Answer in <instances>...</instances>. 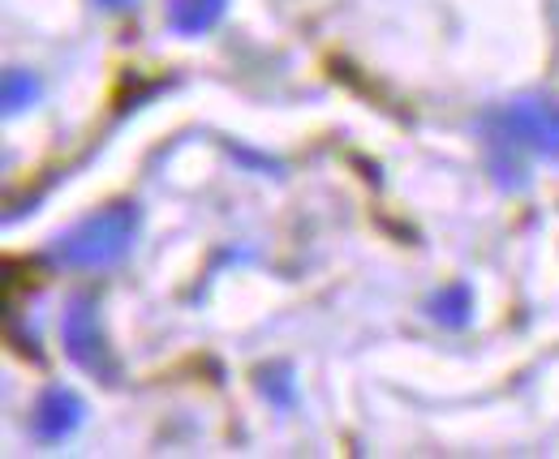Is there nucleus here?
Returning a JSON list of instances; mask_svg holds the SVG:
<instances>
[{"label":"nucleus","mask_w":559,"mask_h":459,"mask_svg":"<svg viewBox=\"0 0 559 459\" xmlns=\"http://www.w3.org/2000/svg\"><path fill=\"white\" fill-rule=\"evenodd\" d=\"M490 172L499 185H525V164L559 159V104L551 95H516L483 117Z\"/></svg>","instance_id":"nucleus-1"},{"label":"nucleus","mask_w":559,"mask_h":459,"mask_svg":"<svg viewBox=\"0 0 559 459\" xmlns=\"http://www.w3.org/2000/svg\"><path fill=\"white\" fill-rule=\"evenodd\" d=\"M142 210L139 202H108L104 210L78 219L70 232L52 241V263L66 270H108L117 266L139 241Z\"/></svg>","instance_id":"nucleus-2"},{"label":"nucleus","mask_w":559,"mask_h":459,"mask_svg":"<svg viewBox=\"0 0 559 459\" xmlns=\"http://www.w3.org/2000/svg\"><path fill=\"white\" fill-rule=\"evenodd\" d=\"M61 343H66L70 361L82 374L104 378V383L117 378L112 348H108L104 327H99V301L91 292H78L70 305H66V314H61Z\"/></svg>","instance_id":"nucleus-3"},{"label":"nucleus","mask_w":559,"mask_h":459,"mask_svg":"<svg viewBox=\"0 0 559 459\" xmlns=\"http://www.w3.org/2000/svg\"><path fill=\"white\" fill-rule=\"evenodd\" d=\"M82 421H86V399L73 387H66V383H52L31 403V421L26 425H31V438L39 447H61L82 430Z\"/></svg>","instance_id":"nucleus-4"},{"label":"nucleus","mask_w":559,"mask_h":459,"mask_svg":"<svg viewBox=\"0 0 559 459\" xmlns=\"http://www.w3.org/2000/svg\"><path fill=\"white\" fill-rule=\"evenodd\" d=\"M224 13H228V0H168L164 22H168L173 35L199 39V35H207L224 22Z\"/></svg>","instance_id":"nucleus-5"},{"label":"nucleus","mask_w":559,"mask_h":459,"mask_svg":"<svg viewBox=\"0 0 559 459\" xmlns=\"http://www.w3.org/2000/svg\"><path fill=\"white\" fill-rule=\"evenodd\" d=\"M474 283L469 279H452V283H443L439 292H430V301H426V314L439 323V327L448 330H465L474 323Z\"/></svg>","instance_id":"nucleus-6"},{"label":"nucleus","mask_w":559,"mask_h":459,"mask_svg":"<svg viewBox=\"0 0 559 459\" xmlns=\"http://www.w3.org/2000/svg\"><path fill=\"white\" fill-rule=\"evenodd\" d=\"M39 99H44V86H39V77L31 69H4V77H0V108H4V117H22Z\"/></svg>","instance_id":"nucleus-7"},{"label":"nucleus","mask_w":559,"mask_h":459,"mask_svg":"<svg viewBox=\"0 0 559 459\" xmlns=\"http://www.w3.org/2000/svg\"><path fill=\"white\" fill-rule=\"evenodd\" d=\"M267 378H272V387L263 383V395H272L280 408H288V403H293V387H288V383H293V374H288V365H280V370H267Z\"/></svg>","instance_id":"nucleus-8"},{"label":"nucleus","mask_w":559,"mask_h":459,"mask_svg":"<svg viewBox=\"0 0 559 459\" xmlns=\"http://www.w3.org/2000/svg\"><path fill=\"white\" fill-rule=\"evenodd\" d=\"M95 4H99L104 13H126V9H134L139 0H95Z\"/></svg>","instance_id":"nucleus-9"}]
</instances>
